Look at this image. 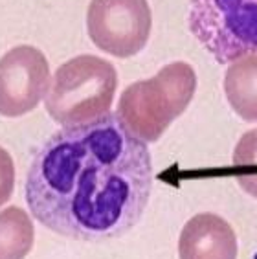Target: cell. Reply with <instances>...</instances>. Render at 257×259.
<instances>
[{
    "instance_id": "8fae6325",
    "label": "cell",
    "mask_w": 257,
    "mask_h": 259,
    "mask_svg": "<svg viewBox=\"0 0 257 259\" xmlns=\"http://www.w3.org/2000/svg\"><path fill=\"white\" fill-rule=\"evenodd\" d=\"M15 188V164L4 147H0V206H4Z\"/></svg>"
},
{
    "instance_id": "30bf717a",
    "label": "cell",
    "mask_w": 257,
    "mask_h": 259,
    "mask_svg": "<svg viewBox=\"0 0 257 259\" xmlns=\"http://www.w3.org/2000/svg\"><path fill=\"white\" fill-rule=\"evenodd\" d=\"M233 167L242 191L257 199V129L248 131L239 138L233 149Z\"/></svg>"
},
{
    "instance_id": "7c38bea8",
    "label": "cell",
    "mask_w": 257,
    "mask_h": 259,
    "mask_svg": "<svg viewBox=\"0 0 257 259\" xmlns=\"http://www.w3.org/2000/svg\"><path fill=\"white\" fill-rule=\"evenodd\" d=\"M253 259H257V254H255V255H253Z\"/></svg>"
},
{
    "instance_id": "8992f818",
    "label": "cell",
    "mask_w": 257,
    "mask_h": 259,
    "mask_svg": "<svg viewBox=\"0 0 257 259\" xmlns=\"http://www.w3.org/2000/svg\"><path fill=\"white\" fill-rule=\"evenodd\" d=\"M50 65L35 46L20 45L0 59V116L19 118L46 98Z\"/></svg>"
},
{
    "instance_id": "5b68a950",
    "label": "cell",
    "mask_w": 257,
    "mask_h": 259,
    "mask_svg": "<svg viewBox=\"0 0 257 259\" xmlns=\"http://www.w3.org/2000/svg\"><path fill=\"white\" fill-rule=\"evenodd\" d=\"M153 15L147 0H90L87 30L99 50L127 59L144 50Z\"/></svg>"
},
{
    "instance_id": "52a82bcc",
    "label": "cell",
    "mask_w": 257,
    "mask_h": 259,
    "mask_svg": "<svg viewBox=\"0 0 257 259\" xmlns=\"http://www.w3.org/2000/svg\"><path fill=\"white\" fill-rule=\"evenodd\" d=\"M237 235L232 225L217 213L195 215L180 232V259H237Z\"/></svg>"
},
{
    "instance_id": "3957f363",
    "label": "cell",
    "mask_w": 257,
    "mask_h": 259,
    "mask_svg": "<svg viewBox=\"0 0 257 259\" xmlns=\"http://www.w3.org/2000/svg\"><path fill=\"white\" fill-rule=\"evenodd\" d=\"M118 72L98 55H77L55 70L46 92V110L64 127L96 121L110 112Z\"/></svg>"
},
{
    "instance_id": "277c9868",
    "label": "cell",
    "mask_w": 257,
    "mask_h": 259,
    "mask_svg": "<svg viewBox=\"0 0 257 259\" xmlns=\"http://www.w3.org/2000/svg\"><path fill=\"white\" fill-rule=\"evenodd\" d=\"M188 26L221 65L257 54V0H191Z\"/></svg>"
},
{
    "instance_id": "7a4b0ae2",
    "label": "cell",
    "mask_w": 257,
    "mask_h": 259,
    "mask_svg": "<svg viewBox=\"0 0 257 259\" xmlns=\"http://www.w3.org/2000/svg\"><path fill=\"white\" fill-rule=\"evenodd\" d=\"M197 90V74L189 63L175 61L149 79L136 81L121 92L118 116L145 144L162 138L169 125L184 114Z\"/></svg>"
},
{
    "instance_id": "6da1fadb",
    "label": "cell",
    "mask_w": 257,
    "mask_h": 259,
    "mask_svg": "<svg viewBox=\"0 0 257 259\" xmlns=\"http://www.w3.org/2000/svg\"><path fill=\"white\" fill-rule=\"evenodd\" d=\"M151 190L147 144L110 112L50 136L26 177L31 215L55 234L79 241L128 232L142 219Z\"/></svg>"
},
{
    "instance_id": "9c48e42d",
    "label": "cell",
    "mask_w": 257,
    "mask_h": 259,
    "mask_svg": "<svg viewBox=\"0 0 257 259\" xmlns=\"http://www.w3.org/2000/svg\"><path fill=\"white\" fill-rule=\"evenodd\" d=\"M33 241V223L24 209L10 206L0 211V259H24Z\"/></svg>"
},
{
    "instance_id": "ba28073f",
    "label": "cell",
    "mask_w": 257,
    "mask_h": 259,
    "mask_svg": "<svg viewBox=\"0 0 257 259\" xmlns=\"http://www.w3.org/2000/svg\"><path fill=\"white\" fill-rule=\"evenodd\" d=\"M224 94L239 118L257 123V54L230 63L224 75Z\"/></svg>"
}]
</instances>
